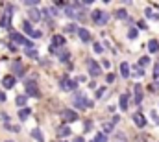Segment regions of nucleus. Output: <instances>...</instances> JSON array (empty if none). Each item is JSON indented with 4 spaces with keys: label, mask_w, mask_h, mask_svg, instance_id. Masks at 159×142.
I'll use <instances>...</instances> for the list:
<instances>
[{
    "label": "nucleus",
    "mask_w": 159,
    "mask_h": 142,
    "mask_svg": "<svg viewBox=\"0 0 159 142\" xmlns=\"http://www.w3.org/2000/svg\"><path fill=\"white\" fill-rule=\"evenodd\" d=\"M9 37H11V41H13V42H17V44H24L28 50L32 48V41H28L24 35H20V33H17V32H11V35H9Z\"/></svg>",
    "instance_id": "obj_1"
},
{
    "label": "nucleus",
    "mask_w": 159,
    "mask_h": 142,
    "mask_svg": "<svg viewBox=\"0 0 159 142\" xmlns=\"http://www.w3.org/2000/svg\"><path fill=\"white\" fill-rule=\"evenodd\" d=\"M24 87H26V94L28 96H34V98H39V89H37V85H35V81H26L24 83Z\"/></svg>",
    "instance_id": "obj_2"
},
{
    "label": "nucleus",
    "mask_w": 159,
    "mask_h": 142,
    "mask_svg": "<svg viewBox=\"0 0 159 142\" xmlns=\"http://www.w3.org/2000/svg\"><path fill=\"white\" fill-rule=\"evenodd\" d=\"M87 67H89V74H91L93 78H96V76H100V74H102L100 65H98L94 59H87Z\"/></svg>",
    "instance_id": "obj_3"
},
{
    "label": "nucleus",
    "mask_w": 159,
    "mask_h": 142,
    "mask_svg": "<svg viewBox=\"0 0 159 142\" xmlns=\"http://www.w3.org/2000/svg\"><path fill=\"white\" fill-rule=\"evenodd\" d=\"M11 13H13V7H11V6H7L6 15H4V17H2V20H0V26H2V28H9V26H11Z\"/></svg>",
    "instance_id": "obj_4"
},
{
    "label": "nucleus",
    "mask_w": 159,
    "mask_h": 142,
    "mask_svg": "<svg viewBox=\"0 0 159 142\" xmlns=\"http://www.w3.org/2000/svg\"><path fill=\"white\" fill-rule=\"evenodd\" d=\"M61 118H63L65 122H76V120H78V113H74V111H70V109H65V111L61 113Z\"/></svg>",
    "instance_id": "obj_5"
},
{
    "label": "nucleus",
    "mask_w": 159,
    "mask_h": 142,
    "mask_svg": "<svg viewBox=\"0 0 159 142\" xmlns=\"http://www.w3.org/2000/svg\"><path fill=\"white\" fill-rule=\"evenodd\" d=\"M133 122L137 124V127H144L146 126V118L143 113H133Z\"/></svg>",
    "instance_id": "obj_6"
},
{
    "label": "nucleus",
    "mask_w": 159,
    "mask_h": 142,
    "mask_svg": "<svg viewBox=\"0 0 159 142\" xmlns=\"http://www.w3.org/2000/svg\"><path fill=\"white\" fill-rule=\"evenodd\" d=\"M76 85H78L76 81H72V79H67V78L61 81V89H63V91H74V89H76Z\"/></svg>",
    "instance_id": "obj_7"
},
{
    "label": "nucleus",
    "mask_w": 159,
    "mask_h": 142,
    "mask_svg": "<svg viewBox=\"0 0 159 142\" xmlns=\"http://www.w3.org/2000/svg\"><path fill=\"white\" fill-rule=\"evenodd\" d=\"M2 85H4V89H13L15 87V76H4Z\"/></svg>",
    "instance_id": "obj_8"
},
{
    "label": "nucleus",
    "mask_w": 159,
    "mask_h": 142,
    "mask_svg": "<svg viewBox=\"0 0 159 142\" xmlns=\"http://www.w3.org/2000/svg\"><path fill=\"white\" fill-rule=\"evenodd\" d=\"M133 91H135V104H141L143 102V87L139 85V83H135V87H133Z\"/></svg>",
    "instance_id": "obj_9"
},
{
    "label": "nucleus",
    "mask_w": 159,
    "mask_h": 142,
    "mask_svg": "<svg viewBox=\"0 0 159 142\" xmlns=\"http://www.w3.org/2000/svg\"><path fill=\"white\" fill-rule=\"evenodd\" d=\"M28 17H30V20L37 22V20H41V11L39 9H28Z\"/></svg>",
    "instance_id": "obj_10"
},
{
    "label": "nucleus",
    "mask_w": 159,
    "mask_h": 142,
    "mask_svg": "<svg viewBox=\"0 0 159 142\" xmlns=\"http://www.w3.org/2000/svg\"><path fill=\"white\" fill-rule=\"evenodd\" d=\"M30 114H32V109H30V107H22V109L19 111V118H20L22 122H24V120H28V116H30Z\"/></svg>",
    "instance_id": "obj_11"
},
{
    "label": "nucleus",
    "mask_w": 159,
    "mask_h": 142,
    "mask_svg": "<svg viewBox=\"0 0 159 142\" xmlns=\"http://www.w3.org/2000/svg\"><path fill=\"white\" fill-rule=\"evenodd\" d=\"M78 35H80V39L83 41V42H87V41H91V33L85 30V28H78Z\"/></svg>",
    "instance_id": "obj_12"
},
{
    "label": "nucleus",
    "mask_w": 159,
    "mask_h": 142,
    "mask_svg": "<svg viewBox=\"0 0 159 142\" xmlns=\"http://www.w3.org/2000/svg\"><path fill=\"white\" fill-rule=\"evenodd\" d=\"M70 135V127L69 126H59L57 127V137H69Z\"/></svg>",
    "instance_id": "obj_13"
},
{
    "label": "nucleus",
    "mask_w": 159,
    "mask_h": 142,
    "mask_svg": "<svg viewBox=\"0 0 159 142\" xmlns=\"http://www.w3.org/2000/svg\"><path fill=\"white\" fill-rule=\"evenodd\" d=\"M63 44H65V39H63L61 35L52 37V46H54V48H56V46H63Z\"/></svg>",
    "instance_id": "obj_14"
},
{
    "label": "nucleus",
    "mask_w": 159,
    "mask_h": 142,
    "mask_svg": "<svg viewBox=\"0 0 159 142\" xmlns=\"http://www.w3.org/2000/svg\"><path fill=\"white\" fill-rule=\"evenodd\" d=\"M13 72H15L17 76H22V74H24V67H22V63L15 61V63H13Z\"/></svg>",
    "instance_id": "obj_15"
},
{
    "label": "nucleus",
    "mask_w": 159,
    "mask_h": 142,
    "mask_svg": "<svg viewBox=\"0 0 159 142\" xmlns=\"http://www.w3.org/2000/svg\"><path fill=\"white\" fill-rule=\"evenodd\" d=\"M148 50H150V54H156L159 50V42L156 41V39H152L150 42H148Z\"/></svg>",
    "instance_id": "obj_16"
},
{
    "label": "nucleus",
    "mask_w": 159,
    "mask_h": 142,
    "mask_svg": "<svg viewBox=\"0 0 159 142\" xmlns=\"http://www.w3.org/2000/svg\"><path fill=\"white\" fill-rule=\"evenodd\" d=\"M120 74H122V78H129V65L128 63L120 65Z\"/></svg>",
    "instance_id": "obj_17"
},
{
    "label": "nucleus",
    "mask_w": 159,
    "mask_h": 142,
    "mask_svg": "<svg viewBox=\"0 0 159 142\" xmlns=\"http://www.w3.org/2000/svg\"><path fill=\"white\" fill-rule=\"evenodd\" d=\"M32 137H34L35 140H39V142H44V137H43V133H41V129H37V127H35V129L32 131Z\"/></svg>",
    "instance_id": "obj_18"
},
{
    "label": "nucleus",
    "mask_w": 159,
    "mask_h": 142,
    "mask_svg": "<svg viewBox=\"0 0 159 142\" xmlns=\"http://www.w3.org/2000/svg\"><path fill=\"white\" fill-rule=\"evenodd\" d=\"M22 30H24L26 33H30V35H32V33H34V28H32V22H30V20H26V22L22 24Z\"/></svg>",
    "instance_id": "obj_19"
},
{
    "label": "nucleus",
    "mask_w": 159,
    "mask_h": 142,
    "mask_svg": "<svg viewBox=\"0 0 159 142\" xmlns=\"http://www.w3.org/2000/svg\"><path fill=\"white\" fill-rule=\"evenodd\" d=\"M15 102H17V105H19V107H24V105H26V102H28V98L20 94V96H17V100H15Z\"/></svg>",
    "instance_id": "obj_20"
},
{
    "label": "nucleus",
    "mask_w": 159,
    "mask_h": 142,
    "mask_svg": "<svg viewBox=\"0 0 159 142\" xmlns=\"http://www.w3.org/2000/svg\"><path fill=\"white\" fill-rule=\"evenodd\" d=\"M120 109H122V111H126V109H128V96H126V94H122V96H120Z\"/></svg>",
    "instance_id": "obj_21"
},
{
    "label": "nucleus",
    "mask_w": 159,
    "mask_h": 142,
    "mask_svg": "<svg viewBox=\"0 0 159 142\" xmlns=\"http://www.w3.org/2000/svg\"><path fill=\"white\" fill-rule=\"evenodd\" d=\"M131 74H133L135 78H141V76L144 74V70H143V69H141V67L137 65V67H133V70H131Z\"/></svg>",
    "instance_id": "obj_22"
},
{
    "label": "nucleus",
    "mask_w": 159,
    "mask_h": 142,
    "mask_svg": "<svg viewBox=\"0 0 159 142\" xmlns=\"http://www.w3.org/2000/svg\"><path fill=\"white\" fill-rule=\"evenodd\" d=\"M146 65H150V57L148 55H144V57H141L139 59V67L143 69V67H146Z\"/></svg>",
    "instance_id": "obj_23"
},
{
    "label": "nucleus",
    "mask_w": 159,
    "mask_h": 142,
    "mask_svg": "<svg viewBox=\"0 0 159 142\" xmlns=\"http://www.w3.org/2000/svg\"><path fill=\"white\" fill-rule=\"evenodd\" d=\"M100 17H102V9H94V11H93V20H94V22H98V20H100Z\"/></svg>",
    "instance_id": "obj_24"
},
{
    "label": "nucleus",
    "mask_w": 159,
    "mask_h": 142,
    "mask_svg": "<svg viewBox=\"0 0 159 142\" xmlns=\"http://www.w3.org/2000/svg\"><path fill=\"white\" fill-rule=\"evenodd\" d=\"M26 55H28V57H32V59H37V50L30 48V50H26Z\"/></svg>",
    "instance_id": "obj_25"
},
{
    "label": "nucleus",
    "mask_w": 159,
    "mask_h": 142,
    "mask_svg": "<svg viewBox=\"0 0 159 142\" xmlns=\"http://www.w3.org/2000/svg\"><path fill=\"white\" fill-rule=\"evenodd\" d=\"M94 142H107L106 133H98V135H96V139H94Z\"/></svg>",
    "instance_id": "obj_26"
},
{
    "label": "nucleus",
    "mask_w": 159,
    "mask_h": 142,
    "mask_svg": "<svg viewBox=\"0 0 159 142\" xmlns=\"http://www.w3.org/2000/svg\"><path fill=\"white\" fill-rule=\"evenodd\" d=\"M65 13H67V17H70V19H76V17H78V15H76V11H74L72 7H67V11H65Z\"/></svg>",
    "instance_id": "obj_27"
},
{
    "label": "nucleus",
    "mask_w": 159,
    "mask_h": 142,
    "mask_svg": "<svg viewBox=\"0 0 159 142\" xmlns=\"http://www.w3.org/2000/svg\"><path fill=\"white\" fill-rule=\"evenodd\" d=\"M126 17H128V11L126 9H119L117 11V19H126Z\"/></svg>",
    "instance_id": "obj_28"
},
{
    "label": "nucleus",
    "mask_w": 159,
    "mask_h": 142,
    "mask_svg": "<svg viewBox=\"0 0 159 142\" xmlns=\"http://www.w3.org/2000/svg\"><path fill=\"white\" fill-rule=\"evenodd\" d=\"M107 19H109V17H107V13H102V17H100V20H98L96 24H106V22H107Z\"/></svg>",
    "instance_id": "obj_29"
},
{
    "label": "nucleus",
    "mask_w": 159,
    "mask_h": 142,
    "mask_svg": "<svg viewBox=\"0 0 159 142\" xmlns=\"http://www.w3.org/2000/svg\"><path fill=\"white\" fill-rule=\"evenodd\" d=\"M94 52H96V54H102V52H104V46H102L100 42H96V44H94Z\"/></svg>",
    "instance_id": "obj_30"
},
{
    "label": "nucleus",
    "mask_w": 159,
    "mask_h": 142,
    "mask_svg": "<svg viewBox=\"0 0 159 142\" xmlns=\"http://www.w3.org/2000/svg\"><path fill=\"white\" fill-rule=\"evenodd\" d=\"M128 37H129V39H135V37H137V30H135V28H131V30L128 32Z\"/></svg>",
    "instance_id": "obj_31"
},
{
    "label": "nucleus",
    "mask_w": 159,
    "mask_h": 142,
    "mask_svg": "<svg viewBox=\"0 0 159 142\" xmlns=\"http://www.w3.org/2000/svg\"><path fill=\"white\" fill-rule=\"evenodd\" d=\"M59 59H61V61H67V59H69V52H61V54H59Z\"/></svg>",
    "instance_id": "obj_32"
},
{
    "label": "nucleus",
    "mask_w": 159,
    "mask_h": 142,
    "mask_svg": "<svg viewBox=\"0 0 159 142\" xmlns=\"http://www.w3.org/2000/svg\"><path fill=\"white\" fill-rule=\"evenodd\" d=\"M104 131H106V133H111V131H113V126H111V124H106V126H104Z\"/></svg>",
    "instance_id": "obj_33"
},
{
    "label": "nucleus",
    "mask_w": 159,
    "mask_h": 142,
    "mask_svg": "<svg viewBox=\"0 0 159 142\" xmlns=\"http://www.w3.org/2000/svg\"><path fill=\"white\" fill-rule=\"evenodd\" d=\"M37 4H39L37 0H28V2H26V6H30V7H34V6H37Z\"/></svg>",
    "instance_id": "obj_34"
},
{
    "label": "nucleus",
    "mask_w": 159,
    "mask_h": 142,
    "mask_svg": "<svg viewBox=\"0 0 159 142\" xmlns=\"http://www.w3.org/2000/svg\"><path fill=\"white\" fill-rule=\"evenodd\" d=\"M67 32H78L76 24H70V26H67Z\"/></svg>",
    "instance_id": "obj_35"
},
{
    "label": "nucleus",
    "mask_w": 159,
    "mask_h": 142,
    "mask_svg": "<svg viewBox=\"0 0 159 142\" xmlns=\"http://www.w3.org/2000/svg\"><path fill=\"white\" fill-rule=\"evenodd\" d=\"M106 81H107V83L115 81V76H113V74H107V76H106Z\"/></svg>",
    "instance_id": "obj_36"
},
{
    "label": "nucleus",
    "mask_w": 159,
    "mask_h": 142,
    "mask_svg": "<svg viewBox=\"0 0 159 142\" xmlns=\"http://www.w3.org/2000/svg\"><path fill=\"white\" fill-rule=\"evenodd\" d=\"M154 78H159V63L156 65V69H154Z\"/></svg>",
    "instance_id": "obj_37"
},
{
    "label": "nucleus",
    "mask_w": 159,
    "mask_h": 142,
    "mask_svg": "<svg viewBox=\"0 0 159 142\" xmlns=\"http://www.w3.org/2000/svg\"><path fill=\"white\" fill-rule=\"evenodd\" d=\"M102 96H104V89H98L96 91V98H102Z\"/></svg>",
    "instance_id": "obj_38"
},
{
    "label": "nucleus",
    "mask_w": 159,
    "mask_h": 142,
    "mask_svg": "<svg viewBox=\"0 0 159 142\" xmlns=\"http://www.w3.org/2000/svg\"><path fill=\"white\" fill-rule=\"evenodd\" d=\"M2 102H6V92H4V91H0V104H2Z\"/></svg>",
    "instance_id": "obj_39"
},
{
    "label": "nucleus",
    "mask_w": 159,
    "mask_h": 142,
    "mask_svg": "<svg viewBox=\"0 0 159 142\" xmlns=\"http://www.w3.org/2000/svg\"><path fill=\"white\" fill-rule=\"evenodd\" d=\"M41 35H43V33H41V32H35V30H34V33H32V37H34V39H39Z\"/></svg>",
    "instance_id": "obj_40"
},
{
    "label": "nucleus",
    "mask_w": 159,
    "mask_h": 142,
    "mask_svg": "<svg viewBox=\"0 0 159 142\" xmlns=\"http://www.w3.org/2000/svg\"><path fill=\"white\" fill-rule=\"evenodd\" d=\"M152 120H154L156 124H159V116H157V114H156V113H152Z\"/></svg>",
    "instance_id": "obj_41"
},
{
    "label": "nucleus",
    "mask_w": 159,
    "mask_h": 142,
    "mask_svg": "<svg viewBox=\"0 0 159 142\" xmlns=\"http://www.w3.org/2000/svg\"><path fill=\"white\" fill-rule=\"evenodd\" d=\"M72 142H83V139H81V137H76V139H74Z\"/></svg>",
    "instance_id": "obj_42"
},
{
    "label": "nucleus",
    "mask_w": 159,
    "mask_h": 142,
    "mask_svg": "<svg viewBox=\"0 0 159 142\" xmlns=\"http://www.w3.org/2000/svg\"><path fill=\"white\" fill-rule=\"evenodd\" d=\"M6 142H13V140H6Z\"/></svg>",
    "instance_id": "obj_43"
}]
</instances>
